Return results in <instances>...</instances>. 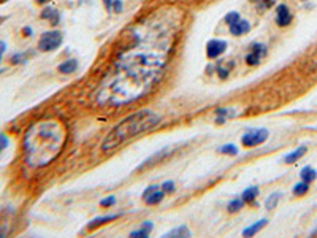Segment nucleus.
<instances>
[{"label":"nucleus","mask_w":317,"mask_h":238,"mask_svg":"<svg viewBox=\"0 0 317 238\" xmlns=\"http://www.w3.org/2000/svg\"><path fill=\"white\" fill-rule=\"evenodd\" d=\"M239 19V14L236 13V11H232V13H228L227 16H225V22L228 24V25H232L233 22H236Z\"/></svg>","instance_id":"obj_22"},{"label":"nucleus","mask_w":317,"mask_h":238,"mask_svg":"<svg viewBox=\"0 0 317 238\" xmlns=\"http://www.w3.org/2000/svg\"><path fill=\"white\" fill-rule=\"evenodd\" d=\"M114 8H116V11H121L122 10V2H121V0H114Z\"/></svg>","instance_id":"obj_28"},{"label":"nucleus","mask_w":317,"mask_h":238,"mask_svg":"<svg viewBox=\"0 0 317 238\" xmlns=\"http://www.w3.org/2000/svg\"><path fill=\"white\" fill-rule=\"evenodd\" d=\"M114 203H116V199H114V197H106L105 200H102V202H100V205L106 208V207H113Z\"/></svg>","instance_id":"obj_24"},{"label":"nucleus","mask_w":317,"mask_h":238,"mask_svg":"<svg viewBox=\"0 0 317 238\" xmlns=\"http://www.w3.org/2000/svg\"><path fill=\"white\" fill-rule=\"evenodd\" d=\"M159 121H160L159 115L151 112V110H141V112H136L130 116H127L109 130L104 143H102V149L104 151L116 149L127 140L135 138L136 135L152 129L154 125L159 124Z\"/></svg>","instance_id":"obj_1"},{"label":"nucleus","mask_w":317,"mask_h":238,"mask_svg":"<svg viewBox=\"0 0 317 238\" xmlns=\"http://www.w3.org/2000/svg\"><path fill=\"white\" fill-rule=\"evenodd\" d=\"M113 2H114V0H105V5L109 8V6H111V3H113Z\"/></svg>","instance_id":"obj_31"},{"label":"nucleus","mask_w":317,"mask_h":238,"mask_svg":"<svg viewBox=\"0 0 317 238\" xmlns=\"http://www.w3.org/2000/svg\"><path fill=\"white\" fill-rule=\"evenodd\" d=\"M41 18L49 19L53 24H56V22H59V13L54 10V8H45V10L41 11Z\"/></svg>","instance_id":"obj_15"},{"label":"nucleus","mask_w":317,"mask_h":238,"mask_svg":"<svg viewBox=\"0 0 317 238\" xmlns=\"http://www.w3.org/2000/svg\"><path fill=\"white\" fill-rule=\"evenodd\" d=\"M257 195H259V189H257V186H251V188H247L243 192V202H254L257 199Z\"/></svg>","instance_id":"obj_16"},{"label":"nucleus","mask_w":317,"mask_h":238,"mask_svg":"<svg viewBox=\"0 0 317 238\" xmlns=\"http://www.w3.org/2000/svg\"><path fill=\"white\" fill-rule=\"evenodd\" d=\"M267 223H268L267 219H260L259 223H255V224H252L251 227L244 229V231H243V235H244V237H252V235H255L257 232L260 231V229L265 227V224H267Z\"/></svg>","instance_id":"obj_10"},{"label":"nucleus","mask_w":317,"mask_h":238,"mask_svg":"<svg viewBox=\"0 0 317 238\" xmlns=\"http://www.w3.org/2000/svg\"><path fill=\"white\" fill-rule=\"evenodd\" d=\"M6 146H8V138L5 135H0V152H2Z\"/></svg>","instance_id":"obj_25"},{"label":"nucleus","mask_w":317,"mask_h":238,"mask_svg":"<svg viewBox=\"0 0 317 238\" xmlns=\"http://www.w3.org/2000/svg\"><path fill=\"white\" fill-rule=\"evenodd\" d=\"M265 54H267V48H265V45H252L251 51L246 56V62L249 65H257Z\"/></svg>","instance_id":"obj_5"},{"label":"nucleus","mask_w":317,"mask_h":238,"mask_svg":"<svg viewBox=\"0 0 317 238\" xmlns=\"http://www.w3.org/2000/svg\"><path fill=\"white\" fill-rule=\"evenodd\" d=\"M219 151L222 152V154H228V156H235L238 152V148L235 146V144H225V146L219 148Z\"/></svg>","instance_id":"obj_21"},{"label":"nucleus","mask_w":317,"mask_h":238,"mask_svg":"<svg viewBox=\"0 0 317 238\" xmlns=\"http://www.w3.org/2000/svg\"><path fill=\"white\" fill-rule=\"evenodd\" d=\"M117 216H119V215H109V216H100V218H96L94 221H91L88 227H89V229L99 227V226L105 224V223H109V221H114V219H117Z\"/></svg>","instance_id":"obj_13"},{"label":"nucleus","mask_w":317,"mask_h":238,"mask_svg":"<svg viewBox=\"0 0 317 238\" xmlns=\"http://www.w3.org/2000/svg\"><path fill=\"white\" fill-rule=\"evenodd\" d=\"M62 33L59 30H49L45 32L38 40V48L43 53H49V51H54L62 45Z\"/></svg>","instance_id":"obj_2"},{"label":"nucleus","mask_w":317,"mask_h":238,"mask_svg":"<svg viewBox=\"0 0 317 238\" xmlns=\"http://www.w3.org/2000/svg\"><path fill=\"white\" fill-rule=\"evenodd\" d=\"M227 49V43L224 40H211L207 45V54L210 59H216L220 54H224Z\"/></svg>","instance_id":"obj_4"},{"label":"nucleus","mask_w":317,"mask_h":238,"mask_svg":"<svg viewBox=\"0 0 317 238\" xmlns=\"http://www.w3.org/2000/svg\"><path fill=\"white\" fill-rule=\"evenodd\" d=\"M165 237H170V238H175V237H184V238H187V237H191V231H189V229H187L186 226H181V227L175 229V231H171V232L165 234Z\"/></svg>","instance_id":"obj_17"},{"label":"nucleus","mask_w":317,"mask_h":238,"mask_svg":"<svg viewBox=\"0 0 317 238\" xmlns=\"http://www.w3.org/2000/svg\"><path fill=\"white\" fill-rule=\"evenodd\" d=\"M22 32H24V35H27V37H29V35H30V32H32V30H30V29H24Z\"/></svg>","instance_id":"obj_30"},{"label":"nucleus","mask_w":317,"mask_h":238,"mask_svg":"<svg viewBox=\"0 0 317 238\" xmlns=\"http://www.w3.org/2000/svg\"><path fill=\"white\" fill-rule=\"evenodd\" d=\"M5 49H6L5 43H3V41H0V59H2V56H3V53H5Z\"/></svg>","instance_id":"obj_29"},{"label":"nucleus","mask_w":317,"mask_h":238,"mask_svg":"<svg viewBox=\"0 0 317 238\" xmlns=\"http://www.w3.org/2000/svg\"><path fill=\"white\" fill-rule=\"evenodd\" d=\"M311 235H313V237H317V231H314V232H313Z\"/></svg>","instance_id":"obj_32"},{"label":"nucleus","mask_w":317,"mask_h":238,"mask_svg":"<svg viewBox=\"0 0 317 238\" xmlns=\"http://www.w3.org/2000/svg\"><path fill=\"white\" fill-rule=\"evenodd\" d=\"M249 30H251V24L247 22L246 19H241V18L230 25V32H232L233 35H236V37L243 35V33H247Z\"/></svg>","instance_id":"obj_7"},{"label":"nucleus","mask_w":317,"mask_h":238,"mask_svg":"<svg viewBox=\"0 0 317 238\" xmlns=\"http://www.w3.org/2000/svg\"><path fill=\"white\" fill-rule=\"evenodd\" d=\"M78 69V61L76 59H68V61L62 62L61 65L57 67V70L61 73H73Z\"/></svg>","instance_id":"obj_9"},{"label":"nucleus","mask_w":317,"mask_h":238,"mask_svg":"<svg viewBox=\"0 0 317 238\" xmlns=\"http://www.w3.org/2000/svg\"><path fill=\"white\" fill-rule=\"evenodd\" d=\"M300 176H302V180L305 183H313L316 178H317V172H316L313 167H305L302 170V173H300Z\"/></svg>","instance_id":"obj_11"},{"label":"nucleus","mask_w":317,"mask_h":238,"mask_svg":"<svg viewBox=\"0 0 317 238\" xmlns=\"http://www.w3.org/2000/svg\"><path fill=\"white\" fill-rule=\"evenodd\" d=\"M151 231H152V224L151 223H144L138 231H135V232H132L130 234V237H133V238H140V237H149V234H151Z\"/></svg>","instance_id":"obj_14"},{"label":"nucleus","mask_w":317,"mask_h":238,"mask_svg":"<svg viewBox=\"0 0 317 238\" xmlns=\"http://www.w3.org/2000/svg\"><path fill=\"white\" fill-rule=\"evenodd\" d=\"M306 151H308L306 146H300V148H297L294 152H290V154H287V156L284 157V162H286V164H294V162H297L298 159H302V157L306 154Z\"/></svg>","instance_id":"obj_8"},{"label":"nucleus","mask_w":317,"mask_h":238,"mask_svg":"<svg viewBox=\"0 0 317 238\" xmlns=\"http://www.w3.org/2000/svg\"><path fill=\"white\" fill-rule=\"evenodd\" d=\"M162 189H164V192H173L175 191V183L173 181H165L164 184H162Z\"/></svg>","instance_id":"obj_23"},{"label":"nucleus","mask_w":317,"mask_h":238,"mask_svg":"<svg viewBox=\"0 0 317 238\" xmlns=\"http://www.w3.org/2000/svg\"><path fill=\"white\" fill-rule=\"evenodd\" d=\"M308 189H310V183L302 181V183L295 184V188H294V194H295V195H305V194L308 192Z\"/></svg>","instance_id":"obj_19"},{"label":"nucleus","mask_w":317,"mask_h":238,"mask_svg":"<svg viewBox=\"0 0 317 238\" xmlns=\"http://www.w3.org/2000/svg\"><path fill=\"white\" fill-rule=\"evenodd\" d=\"M268 138V130L267 129H259V130H254L249 133H244L241 137V143L244 146L251 148V146H257V144H262L265 143Z\"/></svg>","instance_id":"obj_3"},{"label":"nucleus","mask_w":317,"mask_h":238,"mask_svg":"<svg viewBox=\"0 0 317 238\" xmlns=\"http://www.w3.org/2000/svg\"><path fill=\"white\" fill-rule=\"evenodd\" d=\"M156 189H157V186H149V188H148L146 191H144V192H143V199H144V197H148V195H149V194H151L152 191H156Z\"/></svg>","instance_id":"obj_27"},{"label":"nucleus","mask_w":317,"mask_h":238,"mask_svg":"<svg viewBox=\"0 0 317 238\" xmlns=\"http://www.w3.org/2000/svg\"><path fill=\"white\" fill-rule=\"evenodd\" d=\"M273 3H275V0H260V6L262 8H270Z\"/></svg>","instance_id":"obj_26"},{"label":"nucleus","mask_w":317,"mask_h":238,"mask_svg":"<svg viewBox=\"0 0 317 238\" xmlns=\"http://www.w3.org/2000/svg\"><path fill=\"white\" fill-rule=\"evenodd\" d=\"M243 199H235V200H232L228 203V211L230 213H236L238 210H241V207H243Z\"/></svg>","instance_id":"obj_20"},{"label":"nucleus","mask_w":317,"mask_h":238,"mask_svg":"<svg viewBox=\"0 0 317 238\" xmlns=\"http://www.w3.org/2000/svg\"><path fill=\"white\" fill-rule=\"evenodd\" d=\"M276 22L281 27H286L290 22H292V13L287 8V5H279L276 10Z\"/></svg>","instance_id":"obj_6"},{"label":"nucleus","mask_w":317,"mask_h":238,"mask_svg":"<svg viewBox=\"0 0 317 238\" xmlns=\"http://www.w3.org/2000/svg\"><path fill=\"white\" fill-rule=\"evenodd\" d=\"M279 197H281L279 192L271 194L270 197L267 199V202H265V207H267V210H273V208H275L278 205V202H279Z\"/></svg>","instance_id":"obj_18"},{"label":"nucleus","mask_w":317,"mask_h":238,"mask_svg":"<svg viewBox=\"0 0 317 238\" xmlns=\"http://www.w3.org/2000/svg\"><path fill=\"white\" fill-rule=\"evenodd\" d=\"M162 199H164V191H159V189L152 191L148 197H144V200H146L148 205H156V203H160Z\"/></svg>","instance_id":"obj_12"}]
</instances>
